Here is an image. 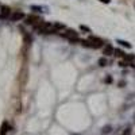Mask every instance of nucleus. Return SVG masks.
Listing matches in <instances>:
<instances>
[{"label":"nucleus","mask_w":135,"mask_h":135,"mask_svg":"<svg viewBox=\"0 0 135 135\" xmlns=\"http://www.w3.org/2000/svg\"><path fill=\"white\" fill-rule=\"evenodd\" d=\"M26 16H25V14L22 12V11H14L12 14H11V16H9V19L12 20V22H19V20H22V19H25Z\"/></svg>","instance_id":"obj_6"},{"label":"nucleus","mask_w":135,"mask_h":135,"mask_svg":"<svg viewBox=\"0 0 135 135\" xmlns=\"http://www.w3.org/2000/svg\"><path fill=\"white\" fill-rule=\"evenodd\" d=\"M42 19L41 18H38L37 15H28V16H26L25 18V23L26 25H30V26H32L34 28H35V27H38L41 23H42Z\"/></svg>","instance_id":"obj_1"},{"label":"nucleus","mask_w":135,"mask_h":135,"mask_svg":"<svg viewBox=\"0 0 135 135\" xmlns=\"http://www.w3.org/2000/svg\"><path fill=\"white\" fill-rule=\"evenodd\" d=\"M109 131H111V127H105V128L103 130V132H104V134H107V132H109Z\"/></svg>","instance_id":"obj_11"},{"label":"nucleus","mask_w":135,"mask_h":135,"mask_svg":"<svg viewBox=\"0 0 135 135\" xmlns=\"http://www.w3.org/2000/svg\"><path fill=\"white\" fill-rule=\"evenodd\" d=\"M115 49L111 46V45H104V47H103V54L105 55H111V54H114Z\"/></svg>","instance_id":"obj_7"},{"label":"nucleus","mask_w":135,"mask_h":135,"mask_svg":"<svg viewBox=\"0 0 135 135\" xmlns=\"http://www.w3.org/2000/svg\"><path fill=\"white\" fill-rule=\"evenodd\" d=\"M11 14H12V11H11L9 7H7V6L0 7V19H8L11 16Z\"/></svg>","instance_id":"obj_4"},{"label":"nucleus","mask_w":135,"mask_h":135,"mask_svg":"<svg viewBox=\"0 0 135 135\" xmlns=\"http://www.w3.org/2000/svg\"><path fill=\"white\" fill-rule=\"evenodd\" d=\"M99 64H100V66H105V65H107V61H105V60H103V58H101V60L99 61Z\"/></svg>","instance_id":"obj_10"},{"label":"nucleus","mask_w":135,"mask_h":135,"mask_svg":"<svg viewBox=\"0 0 135 135\" xmlns=\"http://www.w3.org/2000/svg\"><path fill=\"white\" fill-rule=\"evenodd\" d=\"M62 35L65 38H68L70 42H81L80 38H78V32H76L74 30H65L62 32Z\"/></svg>","instance_id":"obj_2"},{"label":"nucleus","mask_w":135,"mask_h":135,"mask_svg":"<svg viewBox=\"0 0 135 135\" xmlns=\"http://www.w3.org/2000/svg\"><path fill=\"white\" fill-rule=\"evenodd\" d=\"M99 2H101V3H104V4H108L111 0H99Z\"/></svg>","instance_id":"obj_12"},{"label":"nucleus","mask_w":135,"mask_h":135,"mask_svg":"<svg viewBox=\"0 0 135 135\" xmlns=\"http://www.w3.org/2000/svg\"><path fill=\"white\" fill-rule=\"evenodd\" d=\"M88 41H89V43H91V47H93V49L104 47V41L100 39V38H97V37H89Z\"/></svg>","instance_id":"obj_3"},{"label":"nucleus","mask_w":135,"mask_h":135,"mask_svg":"<svg viewBox=\"0 0 135 135\" xmlns=\"http://www.w3.org/2000/svg\"><path fill=\"white\" fill-rule=\"evenodd\" d=\"M115 55H116V57H124V55H126V53H123L122 50H118V49H115Z\"/></svg>","instance_id":"obj_9"},{"label":"nucleus","mask_w":135,"mask_h":135,"mask_svg":"<svg viewBox=\"0 0 135 135\" xmlns=\"http://www.w3.org/2000/svg\"><path fill=\"white\" fill-rule=\"evenodd\" d=\"M81 30H85V31H89V28H88V27H85V26H81Z\"/></svg>","instance_id":"obj_13"},{"label":"nucleus","mask_w":135,"mask_h":135,"mask_svg":"<svg viewBox=\"0 0 135 135\" xmlns=\"http://www.w3.org/2000/svg\"><path fill=\"white\" fill-rule=\"evenodd\" d=\"M118 43H119V45H122V46H124V47H127V49H130V47H131V45H130L128 42H126V41H120V39H119V41H118Z\"/></svg>","instance_id":"obj_8"},{"label":"nucleus","mask_w":135,"mask_h":135,"mask_svg":"<svg viewBox=\"0 0 135 135\" xmlns=\"http://www.w3.org/2000/svg\"><path fill=\"white\" fill-rule=\"evenodd\" d=\"M27 74H28V72H27V69H26V66H23V68H22V70H20V73H19V77H18L20 85H25V84H26V81H27Z\"/></svg>","instance_id":"obj_5"}]
</instances>
